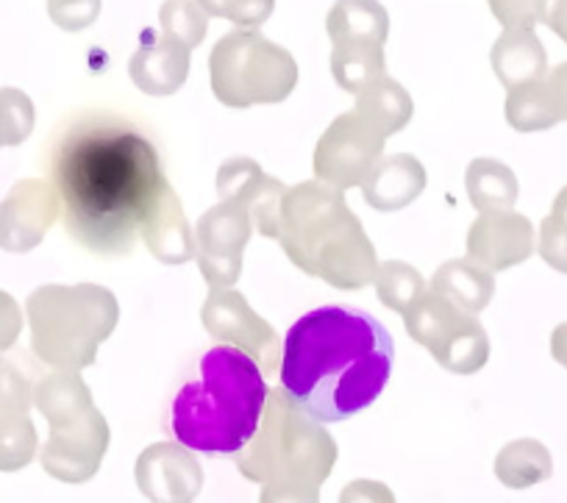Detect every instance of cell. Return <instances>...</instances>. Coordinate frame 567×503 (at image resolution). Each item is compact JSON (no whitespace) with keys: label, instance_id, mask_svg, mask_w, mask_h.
Segmentation results:
<instances>
[{"label":"cell","instance_id":"6da1fadb","mask_svg":"<svg viewBox=\"0 0 567 503\" xmlns=\"http://www.w3.org/2000/svg\"><path fill=\"white\" fill-rule=\"evenodd\" d=\"M48 182L62 201L70 237L101 259L131 256L140 223L167 178L156 142L117 112L70 117L48 151Z\"/></svg>","mask_w":567,"mask_h":503},{"label":"cell","instance_id":"7a4b0ae2","mask_svg":"<svg viewBox=\"0 0 567 503\" xmlns=\"http://www.w3.org/2000/svg\"><path fill=\"white\" fill-rule=\"evenodd\" d=\"M395 362L392 337L373 315L351 306L307 311L284 337V396L318 423H342L384 392Z\"/></svg>","mask_w":567,"mask_h":503},{"label":"cell","instance_id":"3957f363","mask_svg":"<svg viewBox=\"0 0 567 503\" xmlns=\"http://www.w3.org/2000/svg\"><path fill=\"white\" fill-rule=\"evenodd\" d=\"M267 396L265 373L248 353L215 346L167 403L165 431L193 453L237 459L259 429Z\"/></svg>","mask_w":567,"mask_h":503},{"label":"cell","instance_id":"277c9868","mask_svg":"<svg viewBox=\"0 0 567 503\" xmlns=\"http://www.w3.org/2000/svg\"><path fill=\"white\" fill-rule=\"evenodd\" d=\"M276 239L298 270L334 289H364L379 270L373 243L346 195L318 178L284 193Z\"/></svg>","mask_w":567,"mask_h":503},{"label":"cell","instance_id":"5b68a950","mask_svg":"<svg viewBox=\"0 0 567 503\" xmlns=\"http://www.w3.org/2000/svg\"><path fill=\"white\" fill-rule=\"evenodd\" d=\"M31 351L51 370L81 373L112 337L120 304L101 284H45L25 300Z\"/></svg>","mask_w":567,"mask_h":503},{"label":"cell","instance_id":"8992f818","mask_svg":"<svg viewBox=\"0 0 567 503\" xmlns=\"http://www.w3.org/2000/svg\"><path fill=\"white\" fill-rule=\"evenodd\" d=\"M337 464V442L318 420L303 414L284 390H270L254 440L237 456L248 481H301L320 486Z\"/></svg>","mask_w":567,"mask_h":503},{"label":"cell","instance_id":"52a82bcc","mask_svg":"<svg viewBox=\"0 0 567 503\" xmlns=\"http://www.w3.org/2000/svg\"><path fill=\"white\" fill-rule=\"evenodd\" d=\"M212 92L223 106L248 109L281 103L298 84V62L254 29L228 31L209 53Z\"/></svg>","mask_w":567,"mask_h":503},{"label":"cell","instance_id":"ba28073f","mask_svg":"<svg viewBox=\"0 0 567 503\" xmlns=\"http://www.w3.org/2000/svg\"><path fill=\"white\" fill-rule=\"evenodd\" d=\"M403 322L409 337L449 373L473 376L489 362V337L478 317L432 289L403 315Z\"/></svg>","mask_w":567,"mask_h":503},{"label":"cell","instance_id":"9c48e42d","mask_svg":"<svg viewBox=\"0 0 567 503\" xmlns=\"http://www.w3.org/2000/svg\"><path fill=\"white\" fill-rule=\"evenodd\" d=\"M200 320L209 331L212 340L220 346H231L237 351L248 353L265 379L278 373L281 365V340H278L276 328L256 315L254 306L248 304L243 292L237 289H212L209 298L204 300Z\"/></svg>","mask_w":567,"mask_h":503},{"label":"cell","instance_id":"30bf717a","mask_svg":"<svg viewBox=\"0 0 567 503\" xmlns=\"http://www.w3.org/2000/svg\"><path fill=\"white\" fill-rule=\"evenodd\" d=\"M384 153V136L375 134L357 112H346L323 131L315 147V178L329 187H362Z\"/></svg>","mask_w":567,"mask_h":503},{"label":"cell","instance_id":"8fae6325","mask_svg":"<svg viewBox=\"0 0 567 503\" xmlns=\"http://www.w3.org/2000/svg\"><path fill=\"white\" fill-rule=\"evenodd\" d=\"M254 234L248 212L231 204L212 206L195 226V259L212 289H231L243 276V254Z\"/></svg>","mask_w":567,"mask_h":503},{"label":"cell","instance_id":"7c38bea8","mask_svg":"<svg viewBox=\"0 0 567 503\" xmlns=\"http://www.w3.org/2000/svg\"><path fill=\"white\" fill-rule=\"evenodd\" d=\"M109 423L95 407L81 418L51 425L48 442L42 445L40 459L48 475L64 484H84L101 470L109 451Z\"/></svg>","mask_w":567,"mask_h":503},{"label":"cell","instance_id":"4fadbf2b","mask_svg":"<svg viewBox=\"0 0 567 503\" xmlns=\"http://www.w3.org/2000/svg\"><path fill=\"white\" fill-rule=\"evenodd\" d=\"M62 217V201L48 178H23L0 201V248L29 254Z\"/></svg>","mask_w":567,"mask_h":503},{"label":"cell","instance_id":"5bb4252c","mask_svg":"<svg viewBox=\"0 0 567 503\" xmlns=\"http://www.w3.org/2000/svg\"><path fill=\"white\" fill-rule=\"evenodd\" d=\"M215 189L220 204H231L248 212L250 223L261 237H278V215H281V201L287 189L278 178L267 176L254 158H226L217 171Z\"/></svg>","mask_w":567,"mask_h":503},{"label":"cell","instance_id":"9a60e30c","mask_svg":"<svg viewBox=\"0 0 567 503\" xmlns=\"http://www.w3.org/2000/svg\"><path fill=\"white\" fill-rule=\"evenodd\" d=\"M136 486L151 503H193L204 486V468L189 448L156 442L136 459Z\"/></svg>","mask_w":567,"mask_h":503},{"label":"cell","instance_id":"2e32d148","mask_svg":"<svg viewBox=\"0 0 567 503\" xmlns=\"http://www.w3.org/2000/svg\"><path fill=\"white\" fill-rule=\"evenodd\" d=\"M537 248V232L520 212H478L467 232V259L489 273L523 265Z\"/></svg>","mask_w":567,"mask_h":503},{"label":"cell","instance_id":"e0dca14e","mask_svg":"<svg viewBox=\"0 0 567 503\" xmlns=\"http://www.w3.org/2000/svg\"><path fill=\"white\" fill-rule=\"evenodd\" d=\"M504 114L506 123L520 134L567 123V62L556 64L543 79L509 90Z\"/></svg>","mask_w":567,"mask_h":503},{"label":"cell","instance_id":"ac0fdd59","mask_svg":"<svg viewBox=\"0 0 567 503\" xmlns=\"http://www.w3.org/2000/svg\"><path fill=\"white\" fill-rule=\"evenodd\" d=\"M140 237L162 265H187L195 259V228L189 226L182 198L171 182L159 189L151 209L142 217Z\"/></svg>","mask_w":567,"mask_h":503},{"label":"cell","instance_id":"d6986e66","mask_svg":"<svg viewBox=\"0 0 567 503\" xmlns=\"http://www.w3.org/2000/svg\"><path fill=\"white\" fill-rule=\"evenodd\" d=\"M189 48L171 37H156L134 51L128 62V75L151 97H167L184 86L189 75Z\"/></svg>","mask_w":567,"mask_h":503},{"label":"cell","instance_id":"ffe728a7","mask_svg":"<svg viewBox=\"0 0 567 503\" xmlns=\"http://www.w3.org/2000/svg\"><path fill=\"white\" fill-rule=\"evenodd\" d=\"M425 167L412 153L381 156L370 176L362 182V195L375 212H401L423 195Z\"/></svg>","mask_w":567,"mask_h":503},{"label":"cell","instance_id":"44dd1931","mask_svg":"<svg viewBox=\"0 0 567 503\" xmlns=\"http://www.w3.org/2000/svg\"><path fill=\"white\" fill-rule=\"evenodd\" d=\"M489 62L506 92L548 73V53L534 29H504L489 51Z\"/></svg>","mask_w":567,"mask_h":503},{"label":"cell","instance_id":"7402d4cb","mask_svg":"<svg viewBox=\"0 0 567 503\" xmlns=\"http://www.w3.org/2000/svg\"><path fill=\"white\" fill-rule=\"evenodd\" d=\"M429 289L443 295L445 300L460 306L462 311L478 315V311L487 309L489 300H493L495 276L471 259H451L437 267Z\"/></svg>","mask_w":567,"mask_h":503},{"label":"cell","instance_id":"603a6c76","mask_svg":"<svg viewBox=\"0 0 567 503\" xmlns=\"http://www.w3.org/2000/svg\"><path fill=\"white\" fill-rule=\"evenodd\" d=\"M353 112L370 125L379 136H392L409 125L414 114L412 95L398 84L390 75H381L373 84L364 86L357 95V106Z\"/></svg>","mask_w":567,"mask_h":503},{"label":"cell","instance_id":"cb8c5ba5","mask_svg":"<svg viewBox=\"0 0 567 503\" xmlns=\"http://www.w3.org/2000/svg\"><path fill=\"white\" fill-rule=\"evenodd\" d=\"M331 73L346 92H359L375 79L386 75L384 42L375 40H340L331 42Z\"/></svg>","mask_w":567,"mask_h":503},{"label":"cell","instance_id":"d4e9b609","mask_svg":"<svg viewBox=\"0 0 567 503\" xmlns=\"http://www.w3.org/2000/svg\"><path fill=\"white\" fill-rule=\"evenodd\" d=\"M467 198L478 212H509L517 204V176L512 167L489 156H478L467 164Z\"/></svg>","mask_w":567,"mask_h":503},{"label":"cell","instance_id":"484cf974","mask_svg":"<svg viewBox=\"0 0 567 503\" xmlns=\"http://www.w3.org/2000/svg\"><path fill=\"white\" fill-rule=\"evenodd\" d=\"M34 407L40 409L48 425H59L90 412L95 407V401H92L90 387H86V381L79 373L53 370L37 387Z\"/></svg>","mask_w":567,"mask_h":503},{"label":"cell","instance_id":"4316f807","mask_svg":"<svg viewBox=\"0 0 567 503\" xmlns=\"http://www.w3.org/2000/svg\"><path fill=\"white\" fill-rule=\"evenodd\" d=\"M554 473L550 451L539 440H515L506 442L495 456V475L509 490H528L534 484H543Z\"/></svg>","mask_w":567,"mask_h":503},{"label":"cell","instance_id":"83f0119b","mask_svg":"<svg viewBox=\"0 0 567 503\" xmlns=\"http://www.w3.org/2000/svg\"><path fill=\"white\" fill-rule=\"evenodd\" d=\"M331 42L340 40H375L386 42L390 18L379 0H337L326 18Z\"/></svg>","mask_w":567,"mask_h":503},{"label":"cell","instance_id":"f1b7e54d","mask_svg":"<svg viewBox=\"0 0 567 503\" xmlns=\"http://www.w3.org/2000/svg\"><path fill=\"white\" fill-rule=\"evenodd\" d=\"M40 451L31 414L25 409L0 403V473H18L29 468Z\"/></svg>","mask_w":567,"mask_h":503},{"label":"cell","instance_id":"f546056e","mask_svg":"<svg viewBox=\"0 0 567 503\" xmlns=\"http://www.w3.org/2000/svg\"><path fill=\"white\" fill-rule=\"evenodd\" d=\"M45 379L42 362L34 351H3L0 353V403L18 407L29 412L34 407V396L40 381Z\"/></svg>","mask_w":567,"mask_h":503},{"label":"cell","instance_id":"4dcf8cb0","mask_svg":"<svg viewBox=\"0 0 567 503\" xmlns=\"http://www.w3.org/2000/svg\"><path fill=\"white\" fill-rule=\"evenodd\" d=\"M375 295H379L381 304L390 311H398V315H406L425 292H429V284L420 276L417 267L406 265V261H381L379 270H375Z\"/></svg>","mask_w":567,"mask_h":503},{"label":"cell","instance_id":"1f68e13d","mask_svg":"<svg viewBox=\"0 0 567 503\" xmlns=\"http://www.w3.org/2000/svg\"><path fill=\"white\" fill-rule=\"evenodd\" d=\"M159 23L165 37L182 42L189 51L204 42L209 29V14L195 3V0H165L159 12Z\"/></svg>","mask_w":567,"mask_h":503},{"label":"cell","instance_id":"d6a6232c","mask_svg":"<svg viewBox=\"0 0 567 503\" xmlns=\"http://www.w3.org/2000/svg\"><path fill=\"white\" fill-rule=\"evenodd\" d=\"M34 103L23 90L3 86L0 90V147H18L34 131Z\"/></svg>","mask_w":567,"mask_h":503},{"label":"cell","instance_id":"836d02e7","mask_svg":"<svg viewBox=\"0 0 567 503\" xmlns=\"http://www.w3.org/2000/svg\"><path fill=\"white\" fill-rule=\"evenodd\" d=\"M537 250L545 265L567 276V187H561L554 201V209L539 226Z\"/></svg>","mask_w":567,"mask_h":503},{"label":"cell","instance_id":"e575fe53","mask_svg":"<svg viewBox=\"0 0 567 503\" xmlns=\"http://www.w3.org/2000/svg\"><path fill=\"white\" fill-rule=\"evenodd\" d=\"M209 18H223L239 29H256L276 9V0H195Z\"/></svg>","mask_w":567,"mask_h":503},{"label":"cell","instance_id":"d590c367","mask_svg":"<svg viewBox=\"0 0 567 503\" xmlns=\"http://www.w3.org/2000/svg\"><path fill=\"white\" fill-rule=\"evenodd\" d=\"M48 14L62 31H84L101 14V0H59L48 3Z\"/></svg>","mask_w":567,"mask_h":503},{"label":"cell","instance_id":"8d00e7d4","mask_svg":"<svg viewBox=\"0 0 567 503\" xmlns=\"http://www.w3.org/2000/svg\"><path fill=\"white\" fill-rule=\"evenodd\" d=\"M259 503H320V486L301 481H267Z\"/></svg>","mask_w":567,"mask_h":503},{"label":"cell","instance_id":"74e56055","mask_svg":"<svg viewBox=\"0 0 567 503\" xmlns=\"http://www.w3.org/2000/svg\"><path fill=\"white\" fill-rule=\"evenodd\" d=\"M487 3L504 29H534L537 25V0H487Z\"/></svg>","mask_w":567,"mask_h":503},{"label":"cell","instance_id":"f35d334b","mask_svg":"<svg viewBox=\"0 0 567 503\" xmlns=\"http://www.w3.org/2000/svg\"><path fill=\"white\" fill-rule=\"evenodd\" d=\"M23 331V309L9 292L0 289V353L12 351L14 342L20 340Z\"/></svg>","mask_w":567,"mask_h":503},{"label":"cell","instance_id":"ab89813d","mask_svg":"<svg viewBox=\"0 0 567 503\" xmlns=\"http://www.w3.org/2000/svg\"><path fill=\"white\" fill-rule=\"evenodd\" d=\"M340 503H398L386 484L373 479H357L342 486Z\"/></svg>","mask_w":567,"mask_h":503},{"label":"cell","instance_id":"60d3db41","mask_svg":"<svg viewBox=\"0 0 567 503\" xmlns=\"http://www.w3.org/2000/svg\"><path fill=\"white\" fill-rule=\"evenodd\" d=\"M537 23L548 25L561 42H567V0H537Z\"/></svg>","mask_w":567,"mask_h":503},{"label":"cell","instance_id":"b9f144b4","mask_svg":"<svg viewBox=\"0 0 567 503\" xmlns=\"http://www.w3.org/2000/svg\"><path fill=\"white\" fill-rule=\"evenodd\" d=\"M550 357L567 370V322L556 326L554 333H550Z\"/></svg>","mask_w":567,"mask_h":503},{"label":"cell","instance_id":"7bdbcfd3","mask_svg":"<svg viewBox=\"0 0 567 503\" xmlns=\"http://www.w3.org/2000/svg\"><path fill=\"white\" fill-rule=\"evenodd\" d=\"M48 3H59V0H48Z\"/></svg>","mask_w":567,"mask_h":503},{"label":"cell","instance_id":"ee69618b","mask_svg":"<svg viewBox=\"0 0 567 503\" xmlns=\"http://www.w3.org/2000/svg\"><path fill=\"white\" fill-rule=\"evenodd\" d=\"M565 45H567V42H565Z\"/></svg>","mask_w":567,"mask_h":503}]
</instances>
